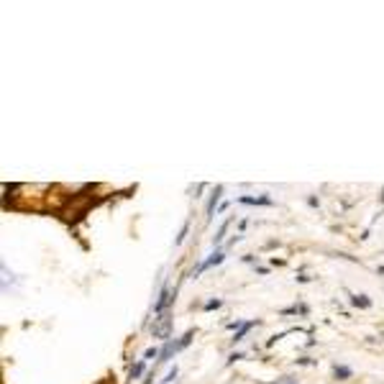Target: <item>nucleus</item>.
I'll return each mask as SVG.
<instances>
[{
	"label": "nucleus",
	"instance_id": "obj_6",
	"mask_svg": "<svg viewBox=\"0 0 384 384\" xmlns=\"http://www.w3.org/2000/svg\"><path fill=\"white\" fill-rule=\"evenodd\" d=\"M177 353H179V351H177V343H174V338H172V341H167V343L162 346L159 361H156V364H154V369H156V366H162V364H167V361H172Z\"/></svg>",
	"mask_w": 384,
	"mask_h": 384
},
{
	"label": "nucleus",
	"instance_id": "obj_2",
	"mask_svg": "<svg viewBox=\"0 0 384 384\" xmlns=\"http://www.w3.org/2000/svg\"><path fill=\"white\" fill-rule=\"evenodd\" d=\"M238 205H251V208H274V200L269 197V195H241L236 197Z\"/></svg>",
	"mask_w": 384,
	"mask_h": 384
},
{
	"label": "nucleus",
	"instance_id": "obj_15",
	"mask_svg": "<svg viewBox=\"0 0 384 384\" xmlns=\"http://www.w3.org/2000/svg\"><path fill=\"white\" fill-rule=\"evenodd\" d=\"M295 366H318V358H312V356H300V358H295Z\"/></svg>",
	"mask_w": 384,
	"mask_h": 384
},
{
	"label": "nucleus",
	"instance_id": "obj_17",
	"mask_svg": "<svg viewBox=\"0 0 384 384\" xmlns=\"http://www.w3.org/2000/svg\"><path fill=\"white\" fill-rule=\"evenodd\" d=\"M277 315H279V318H287V315H300V307H297V302H295L292 307H284V310H279Z\"/></svg>",
	"mask_w": 384,
	"mask_h": 384
},
{
	"label": "nucleus",
	"instance_id": "obj_5",
	"mask_svg": "<svg viewBox=\"0 0 384 384\" xmlns=\"http://www.w3.org/2000/svg\"><path fill=\"white\" fill-rule=\"evenodd\" d=\"M259 325H261V320H246V323H243V325H241V328H238V330L233 333V338H231V343H233V346H238L241 341H246V335H248V333H251L254 328H259Z\"/></svg>",
	"mask_w": 384,
	"mask_h": 384
},
{
	"label": "nucleus",
	"instance_id": "obj_11",
	"mask_svg": "<svg viewBox=\"0 0 384 384\" xmlns=\"http://www.w3.org/2000/svg\"><path fill=\"white\" fill-rule=\"evenodd\" d=\"M190 223H192L190 218L182 223V228H179V236L174 238V246H182V243H185V238H187V233H190Z\"/></svg>",
	"mask_w": 384,
	"mask_h": 384
},
{
	"label": "nucleus",
	"instance_id": "obj_1",
	"mask_svg": "<svg viewBox=\"0 0 384 384\" xmlns=\"http://www.w3.org/2000/svg\"><path fill=\"white\" fill-rule=\"evenodd\" d=\"M172 323H174V318L169 312H164V315H156L154 318V325H151V335L154 338H159V341H172Z\"/></svg>",
	"mask_w": 384,
	"mask_h": 384
},
{
	"label": "nucleus",
	"instance_id": "obj_22",
	"mask_svg": "<svg viewBox=\"0 0 384 384\" xmlns=\"http://www.w3.org/2000/svg\"><path fill=\"white\" fill-rule=\"evenodd\" d=\"M241 238H243V236H241V233H233V236H231V238H228V243H225V246H223V248H231V246H236V243H238V241H241Z\"/></svg>",
	"mask_w": 384,
	"mask_h": 384
},
{
	"label": "nucleus",
	"instance_id": "obj_4",
	"mask_svg": "<svg viewBox=\"0 0 384 384\" xmlns=\"http://www.w3.org/2000/svg\"><path fill=\"white\" fill-rule=\"evenodd\" d=\"M146 371H149V361L139 358L136 364H131V366H128V376H126V381H128V384H131V381H136V379L146 376Z\"/></svg>",
	"mask_w": 384,
	"mask_h": 384
},
{
	"label": "nucleus",
	"instance_id": "obj_3",
	"mask_svg": "<svg viewBox=\"0 0 384 384\" xmlns=\"http://www.w3.org/2000/svg\"><path fill=\"white\" fill-rule=\"evenodd\" d=\"M220 197H223V185H215L213 192H210V197H208V205H205V223L213 220V215H215V210L220 205Z\"/></svg>",
	"mask_w": 384,
	"mask_h": 384
},
{
	"label": "nucleus",
	"instance_id": "obj_13",
	"mask_svg": "<svg viewBox=\"0 0 384 384\" xmlns=\"http://www.w3.org/2000/svg\"><path fill=\"white\" fill-rule=\"evenodd\" d=\"M246 358V351H231L228 358H225V366H233L236 361H243Z\"/></svg>",
	"mask_w": 384,
	"mask_h": 384
},
{
	"label": "nucleus",
	"instance_id": "obj_7",
	"mask_svg": "<svg viewBox=\"0 0 384 384\" xmlns=\"http://www.w3.org/2000/svg\"><path fill=\"white\" fill-rule=\"evenodd\" d=\"M231 223H233V215L231 218H225L220 225H218V231H215V236H213V248H223L225 243V233H228V228H231Z\"/></svg>",
	"mask_w": 384,
	"mask_h": 384
},
{
	"label": "nucleus",
	"instance_id": "obj_24",
	"mask_svg": "<svg viewBox=\"0 0 384 384\" xmlns=\"http://www.w3.org/2000/svg\"><path fill=\"white\" fill-rule=\"evenodd\" d=\"M228 208H231V202H228V200H223L220 205H218V210H215V215H223V213L228 210Z\"/></svg>",
	"mask_w": 384,
	"mask_h": 384
},
{
	"label": "nucleus",
	"instance_id": "obj_25",
	"mask_svg": "<svg viewBox=\"0 0 384 384\" xmlns=\"http://www.w3.org/2000/svg\"><path fill=\"white\" fill-rule=\"evenodd\" d=\"M154 374H156V369L151 366V369L146 371V376H144V384H154Z\"/></svg>",
	"mask_w": 384,
	"mask_h": 384
},
{
	"label": "nucleus",
	"instance_id": "obj_20",
	"mask_svg": "<svg viewBox=\"0 0 384 384\" xmlns=\"http://www.w3.org/2000/svg\"><path fill=\"white\" fill-rule=\"evenodd\" d=\"M307 205L310 208H320V197L318 195H307Z\"/></svg>",
	"mask_w": 384,
	"mask_h": 384
},
{
	"label": "nucleus",
	"instance_id": "obj_27",
	"mask_svg": "<svg viewBox=\"0 0 384 384\" xmlns=\"http://www.w3.org/2000/svg\"><path fill=\"white\" fill-rule=\"evenodd\" d=\"M369 236H371V228H366V231H364V233H361V236H358V238H361V241H366V238H369Z\"/></svg>",
	"mask_w": 384,
	"mask_h": 384
},
{
	"label": "nucleus",
	"instance_id": "obj_29",
	"mask_svg": "<svg viewBox=\"0 0 384 384\" xmlns=\"http://www.w3.org/2000/svg\"><path fill=\"white\" fill-rule=\"evenodd\" d=\"M98 384H108V381H98Z\"/></svg>",
	"mask_w": 384,
	"mask_h": 384
},
{
	"label": "nucleus",
	"instance_id": "obj_14",
	"mask_svg": "<svg viewBox=\"0 0 384 384\" xmlns=\"http://www.w3.org/2000/svg\"><path fill=\"white\" fill-rule=\"evenodd\" d=\"M177 376H179V366L174 364V366L167 371V376L162 379V384H177Z\"/></svg>",
	"mask_w": 384,
	"mask_h": 384
},
{
	"label": "nucleus",
	"instance_id": "obj_21",
	"mask_svg": "<svg viewBox=\"0 0 384 384\" xmlns=\"http://www.w3.org/2000/svg\"><path fill=\"white\" fill-rule=\"evenodd\" d=\"M295 279H297V282H300V284H307V282H312V279H315V277H312V274H305V272H300V274H297V277H295Z\"/></svg>",
	"mask_w": 384,
	"mask_h": 384
},
{
	"label": "nucleus",
	"instance_id": "obj_8",
	"mask_svg": "<svg viewBox=\"0 0 384 384\" xmlns=\"http://www.w3.org/2000/svg\"><path fill=\"white\" fill-rule=\"evenodd\" d=\"M330 374H333L335 381H348V379L353 376V369L346 366V364H333V366H330Z\"/></svg>",
	"mask_w": 384,
	"mask_h": 384
},
{
	"label": "nucleus",
	"instance_id": "obj_9",
	"mask_svg": "<svg viewBox=\"0 0 384 384\" xmlns=\"http://www.w3.org/2000/svg\"><path fill=\"white\" fill-rule=\"evenodd\" d=\"M348 302L351 307H358V310H371V297L369 295H348Z\"/></svg>",
	"mask_w": 384,
	"mask_h": 384
},
{
	"label": "nucleus",
	"instance_id": "obj_28",
	"mask_svg": "<svg viewBox=\"0 0 384 384\" xmlns=\"http://www.w3.org/2000/svg\"><path fill=\"white\" fill-rule=\"evenodd\" d=\"M379 202H381V208H384V187H381V195H379Z\"/></svg>",
	"mask_w": 384,
	"mask_h": 384
},
{
	"label": "nucleus",
	"instance_id": "obj_23",
	"mask_svg": "<svg viewBox=\"0 0 384 384\" xmlns=\"http://www.w3.org/2000/svg\"><path fill=\"white\" fill-rule=\"evenodd\" d=\"M241 325H243V320H238V318H236V320H231V323H225V328H228V330H233V333H236Z\"/></svg>",
	"mask_w": 384,
	"mask_h": 384
},
{
	"label": "nucleus",
	"instance_id": "obj_12",
	"mask_svg": "<svg viewBox=\"0 0 384 384\" xmlns=\"http://www.w3.org/2000/svg\"><path fill=\"white\" fill-rule=\"evenodd\" d=\"M159 353H162L159 346H149V348L144 351V361H154V364H156V361H159Z\"/></svg>",
	"mask_w": 384,
	"mask_h": 384
},
{
	"label": "nucleus",
	"instance_id": "obj_26",
	"mask_svg": "<svg viewBox=\"0 0 384 384\" xmlns=\"http://www.w3.org/2000/svg\"><path fill=\"white\" fill-rule=\"evenodd\" d=\"M254 272L261 274V277H266V274H269V266H254Z\"/></svg>",
	"mask_w": 384,
	"mask_h": 384
},
{
	"label": "nucleus",
	"instance_id": "obj_18",
	"mask_svg": "<svg viewBox=\"0 0 384 384\" xmlns=\"http://www.w3.org/2000/svg\"><path fill=\"white\" fill-rule=\"evenodd\" d=\"M266 384H297V379H295V376H279V379L266 381Z\"/></svg>",
	"mask_w": 384,
	"mask_h": 384
},
{
	"label": "nucleus",
	"instance_id": "obj_16",
	"mask_svg": "<svg viewBox=\"0 0 384 384\" xmlns=\"http://www.w3.org/2000/svg\"><path fill=\"white\" fill-rule=\"evenodd\" d=\"M220 307H223V300H218V297H213V300H208L205 305H202L205 312H213V310H220Z\"/></svg>",
	"mask_w": 384,
	"mask_h": 384
},
{
	"label": "nucleus",
	"instance_id": "obj_10",
	"mask_svg": "<svg viewBox=\"0 0 384 384\" xmlns=\"http://www.w3.org/2000/svg\"><path fill=\"white\" fill-rule=\"evenodd\" d=\"M192 338H195V328H190V330H185L182 335H179V338H174V343H177V351L179 353H182L190 343H192Z\"/></svg>",
	"mask_w": 384,
	"mask_h": 384
},
{
	"label": "nucleus",
	"instance_id": "obj_19",
	"mask_svg": "<svg viewBox=\"0 0 384 384\" xmlns=\"http://www.w3.org/2000/svg\"><path fill=\"white\" fill-rule=\"evenodd\" d=\"M241 261H243V264H254V266H259V256H254V254H243Z\"/></svg>",
	"mask_w": 384,
	"mask_h": 384
}]
</instances>
